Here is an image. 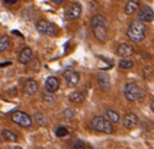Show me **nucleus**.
I'll return each mask as SVG.
<instances>
[{"mask_svg":"<svg viewBox=\"0 0 154 149\" xmlns=\"http://www.w3.org/2000/svg\"><path fill=\"white\" fill-rule=\"evenodd\" d=\"M137 122H139V119H137V115L133 113H128L123 118V125L127 129H133L137 125Z\"/></svg>","mask_w":154,"mask_h":149,"instance_id":"obj_9","label":"nucleus"},{"mask_svg":"<svg viewBox=\"0 0 154 149\" xmlns=\"http://www.w3.org/2000/svg\"><path fill=\"white\" fill-rule=\"evenodd\" d=\"M91 127L94 130L104 134H112L114 127H112V122H109L105 117L103 116H95L91 120Z\"/></svg>","mask_w":154,"mask_h":149,"instance_id":"obj_2","label":"nucleus"},{"mask_svg":"<svg viewBox=\"0 0 154 149\" xmlns=\"http://www.w3.org/2000/svg\"><path fill=\"white\" fill-rule=\"evenodd\" d=\"M97 81L102 90L107 91L110 89V78L107 73H99L97 76Z\"/></svg>","mask_w":154,"mask_h":149,"instance_id":"obj_13","label":"nucleus"},{"mask_svg":"<svg viewBox=\"0 0 154 149\" xmlns=\"http://www.w3.org/2000/svg\"><path fill=\"white\" fill-rule=\"evenodd\" d=\"M35 123L40 126H46L47 123H48L47 118L42 114V113H35Z\"/></svg>","mask_w":154,"mask_h":149,"instance_id":"obj_21","label":"nucleus"},{"mask_svg":"<svg viewBox=\"0 0 154 149\" xmlns=\"http://www.w3.org/2000/svg\"><path fill=\"white\" fill-rule=\"evenodd\" d=\"M105 116H106L105 118L107 119L109 122H112V123H118L120 120L119 114L112 110H105Z\"/></svg>","mask_w":154,"mask_h":149,"instance_id":"obj_19","label":"nucleus"},{"mask_svg":"<svg viewBox=\"0 0 154 149\" xmlns=\"http://www.w3.org/2000/svg\"><path fill=\"white\" fill-rule=\"evenodd\" d=\"M52 1H53L54 3H56V4H60V3H63V2H65L66 0H52Z\"/></svg>","mask_w":154,"mask_h":149,"instance_id":"obj_29","label":"nucleus"},{"mask_svg":"<svg viewBox=\"0 0 154 149\" xmlns=\"http://www.w3.org/2000/svg\"><path fill=\"white\" fill-rule=\"evenodd\" d=\"M38 89V85L35 79L26 80L25 85H24V88H23L24 93H25L26 95H29V96H31V95L37 93Z\"/></svg>","mask_w":154,"mask_h":149,"instance_id":"obj_14","label":"nucleus"},{"mask_svg":"<svg viewBox=\"0 0 154 149\" xmlns=\"http://www.w3.org/2000/svg\"><path fill=\"white\" fill-rule=\"evenodd\" d=\"M19 62L21 64H28L32 60V50L29 47H24L19 53V57H18Z\"/></svg>","mask_w":154,"mask_h":149,"instance_id":"obj_11","label":"nucleus"},{"mask_svg":"<svg viewBox=\"0 0 154 149\" xmlns=\"http://www.w3.org/2000/svg\"><path fill=\"white\" fill-rule=\"evenodd\" d=\"M6 65H11V62L10 63H4V64H1L0 66H6Z\"/></svg>","mask_w":154,"mask_h":149,"instance_id":"obj_31","label":"nucleus"},{"mask_svg":"<svg viewBox=\"0 0 154 149\" xmlns=\"http://www.w3.org/2000/svg\"><path fill=\"white\" fill-rule=\"evenodd\" d=\"M140 6V0H128L124 8V13L126 15H132Z\"/></svg>","mask_w":154,"mask_h":149,"instance_id":"obj_15","label":"nucleus"},{"mask_svg":"<svg viewBox=\"0 0 154 149\" xmlns=\"http://www.w3.org/2000/svg\"><path fill=\"white\" fill-rule=\"evenodd\" d=\"M74 116H75V110L73 108H66L64 112H63V117L65 119H67V120L72 119Z\"/></svg>","mask_w":154,"mask_h":149,"instance_id":"obj_25","label":"nucleus"},{"mask_svg":"<svg viewBox=\"0 0 154 149\" xmlns=\"http://www.w3.org/2000/svg\"><path fill=\"white\" fill-rule=\"evenodd\" d=\"M35 28L40 33L45 36H55L56 35V29L55 25L51 22L47 21V20H38L35 23Z\"/></svg>","mask_w":154,"mask_h":149,"instance_id":"obj_5","label":"nucleus"},{"mask_svg":"<svg viewBox=\"0 0 154 149\" xmlns=\"http://www.w3.org/2000/svg\"><path fill=\"white\" fill-rule=\"evenodd\" d=\"M43 100L46 101V102H53V101L55 100V95L53 93L46 92V93L43 94Z\"/></svg>","mask_w":154,"mask_h":149,"instance_id":"obj_27","label":"nucleus"},{"mask_svg":"<svg viewBox=\"0 0 154 149\" xmlns=\"http://www.w3.org/2000/svg\"><path fill=\"white\" fill-rule=\"evenodd\" d=\"M60 88V80L55 76H49L45 81V89L49 93H54Z\"/></svg>","mask_w":154,"mask_h":149,"instance_id":"obj_10","label":"nucleus"},{"mask_svg":"<svg viewBox=\"0 0 154 149\" xmlns=\"http://www.w3.org/2000/svg\"><path fill=\"white\" fill-rule=\"evenodd\" d=\"M105 22H106V19L103 17L102 15H100V14H96V15H94L92 17L90 23H91V27L96 28V27L104 26Z\"/></svg>","mask_w":154,"mask_h":149,"instance_id":"obj_17","label":"nucleus"},{"mask_svg":"<svg viewBox=\"0 0 154 149\" xmlns=\"http://www.w3.org/2000/svg\"><path fill=\"white\" fill-rule=\"evenodd\" d=\"M85 96L82 92H79V91H74L72 93L69 94L68 96V99H69L70 102L72 103H81L83 100H85Z\"/></svg>","mask_w":154,"mask_h":149,"instance_id":"obj_18","label":"nucleus"},{"mask_svg":"<svg viewBox=\"0 0 154 149\" xmlns=\"http://www.w3.org/2000/svg\"><path fill=\"white\" fill-rule=\"evenodd\" d=\"M11 119L14 123L17 125L21 126V127H30L32 125V119L28 114L22 110H16L11 115Z\"/></svg>","mask_w":154,"mask_h":149,"instance_id":"obj_4","label":"nucleus"},{"mask_svg":"<svg viewBox=\"0 0 154 149\" xmlns=\"http://www.w3.org/2000/svg\"><path fill=\"white\" fill-rule=\"evenodd\" d=\"M64 77H65V80H66V82H67L68 87L74 88L78 85L80 76H79L78 72L74 71V70H69V71L65 72Z\"/></svg>","mask_w":154,"mask_h":149,"instance_id":"obj_8","label":"nucleus"},{"mask_svg":"<svg viewBox=\"0 0 154 149\" xmlns=\"http://www.w3.org/2000/svg\"><path fill=\"white\" fill-rule=\"evenodd\" d=\"M137 19L141 22H151L154 19L153 10L148 5L143 6L137 13Z\"/></svg>","mask_w":154,"mask_h":149,"instance_id":"obj_7","label":"nucleus"},{"mask_svg":"<svg viewBox=\"0 0 154 149\" xmlns=\"http://www.w3.org/2000/svg\"><path fill=\"white\" fill-rule=\"evenodd\" d=\"M10 43L11 41L8 36H2V37H0V52L5 51L8 48V46H10Z\"/></svg>","mask_w":154,"mask_h":149,"instance_id":"obj_22","label":"nucleus"},{"mask_svg":"<svg viewBox=\"0 0 154 149\" xmlns=\"http://www.w3.org/2000/svg\"><path fill=\"white\" fill-rule=\"evenodd\" d=\"M68 134H69V132H68V129L66 127H64V126H60V127L56 128V130H55V135H56V137H58V138L66 137Z\"/></svg>","mask_w":154,"mask_h":149,"instance_id":"obj_26","label":"nucleus"},{"mask_svg":"<svg viewBox=\"0 0 154 149\" xmlns=\"http://www.w3.org/2000/svg\"><path fill=\"white\" fill-rule=\"evenodd\" d=\"M120 68H123V69H130L134 66V63L130 60H120L119 62Z\"/></svg>","mask_w":154,"mask_h":149,"instance_id":"obj_24","label":"nucleus"},{"mask_svg":"<svg viewBox=\"0 0 154 149\" xmlns=\"http://www.w3.org/2000/svg\"><path fill=\"white\" fill-rule=\"evenodd\" d=\"M81 5L79 3H73L67 8L65 12V16L69 20H76L81 15Z\"/></svg>","mask_w":154,"mask_h":149,"instance_id":"obj_6","label":"nucleus"},{"mask_svg":"<svg viewBox=\"0 0 154 149\" xmlns=\"http://www.w3.org/2000/svg\"><path fill=\"white\" fill-rule=\"evenodd\" d=\"M1 135L5 141H8V142H16L18 139L17 135L10 129H3L1 132Z\"/></svg>","mask_w":154,"mask_h":149,"instance_id":"obj_20","label":"nucleus"},{"mask_svg":"<svg viewBox=\"0 0 154 149\" xmlns=\"http://www.w3.org/2000/svg\"><path fill=\"white\" fill-rule=\"evenodd\" d=\"M117 53L120 56H131L134 53V49L128 44H121L118 47Z\"/></svg>","mask_w":154,"mask_h":149,"instance_id":"obj_16","label":"nucleus"},{"mask_svg":"<svg viewBox=\"0 0 154 149\" xmlns=\"http://www.w3.org/2000/svg\"><path fill=\"white\" fill-rule=\"evenodd\" d=\"M15 149H22L21 147H15Z\"/></svg>","mask_w":154,"mask_h":149,"instance_id":"obj_32","label":"nucleus"},{"mask_svg":"<svg viewBox=\"0 0 154 149\" xmlns=\"http://www.w3.org/2000/svg\"><path fill=\"white\" fill-rule=\"evenodd\" d=\"M144 78L145 79H149V78L152 76V73H153V70H152V68H150V67H146V68H144Z\"/></svg>","mask_w":154,"mask_h":149,"instance_id":"obj_28","label":"nucleus"},{"mask_svg":"<svg viewBox=\"0 0 154 149\" xmlns=\"http://www.w3.org/2000/svg\"><path fill=\"white\" fill-rule=\"evenodd\" d=\"M124 96L128 101H137L143 96V91L140 85L134 81H129L124 85Z\"/></svg>","mask_w":154,"mask_h":149,"instance_id":"obj_3","label":"nucleus"},{"mask_svg":"<svg viewBox=\"0 0 154 149\" xmlns=\"http://www.w3.org/2000/svg\"><path fill=\"white\" fill-rule=\"evenodd\" d=\"M70 146H71L72 149H85V143L80 139H74V140H72Z\"/></svg>","mask_w":154,"mask_h":149,"instance_id":"obj_23","label":"nucleus"},{"mask_svg":"<svg viewBox=\"0 0 154 149\" xmlns=\"http://www.w3.org/2000/svg\"><path fill=\"white\" fill-rule=\"evenodd\" d=\"M127 37L133 43H140L146 37V26L141 21H133L127 30Z\"/></svg>","mask_w":154,"mask_h":149,"instance_id":"obj_1","label":"nucleus"},{"mask_svg":"<svg viewBox=\"0 0 154 149\" xmlns=\"http://www.w3.org/2000/svg\"><path fill=\"white\" fill-rule=\"evenodd\" d=\"M93 33H94V37L96 38L99 42H106V41L108 40V33L104 26L93 28Z\"/></svg>","mask_w":154,"mask_h":149,"instance_id":"obj_12","label":"nucleus"},{"mask_svg":"<svg viewBox=\"0 0 154 149\" xmlns=\"http://www.w3.org/2000/svg\"><path fill=\"white\" fill-rule=\"evenodd\" d=\"M150 107H151V110H152V112L154 113V100L152 101V102H151V104H150Z\"/></svg>","mask_w":154,"mask_h":149,"instance_id":"obj_30","label":"nucleus"}]
</instances>
